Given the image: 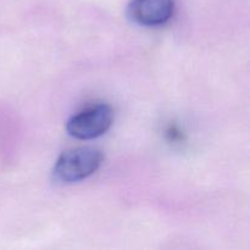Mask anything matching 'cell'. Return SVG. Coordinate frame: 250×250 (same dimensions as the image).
Here are the masks:
<instances>
[{"instance_id": "obj_3", "label": "cell", "mask_w": 250, "mask_h": 250, "mask_svg": "<svg viewBox=\"0 0 250 250\" xmlns=\"http://www.w3.org/2000/svg\"><path fill=\"white\" fill-rule=\"evenodd\" d=\"M175 11L173 0H131L127 15L134 23L144 27L165 24Z\"/></svg>"}, {"instance_id": "obj_1", "label": "cell", "mask_w": 250, "mask_h": 250, "mask_svg": "<svg viewBox=\"0 0 250 250\" xmlns=\"http://www.w3.org/2000/svg\"><path fill=\"white\" fill-rule=\"evenodd\" d=\"M103 159L102 151L93 146H80L63 151L54 165V180L61 183L85 180L100 167Z\"/></svg>"}, {"instance_id": "obj_2", "label": "cell", "mask_w": 250, "mask_h": 250, "mask_svg": "<svg viewBox=\"0 0 250 250\" xmlns=\"http://www.w3.org/2000/svg\"><path fill=\"white\" fill-rule=\"evenodd\" d=\"M114 110L106 104L90 106L73 115L66 124L71 137L81 141H89L103 136L114 124Z\"/></svg>"}]
</instances>
